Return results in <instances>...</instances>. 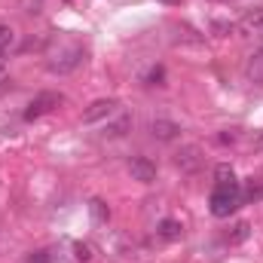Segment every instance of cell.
I'll return each mask as SVG.
<instances>
[{"mask_svg": "<svg viewBox=\"0 0 263 263\" xmlns=\"http://www.w3.org/2000/svg\"><path fill=\"white\" fill-rule=\"evenodd\" d=\"M172 28H175V31H181V34H178V40H187V43H196V46L202 43V34H196L190 25H172Z\"/></svg>", "mask_w": 263, "mask_h": 263, "instance_id": "18", "label": "cell"}, {"mask_svg": "<svg viewBox=\"0 0 263 263\" xmlns=\"http://www.w3.org/2000/svg\"><path fill=\"white\" fill-rule=\"evenodd\" d=\"M144 80H147V86H165V67H150V73Z\"/></svg>", "mask_w": 263, "mask_h": 263, "instance_id": "19", "label": "cell"}, {"mask_svg": "<svg viewBox=\"0 0 263 263\" xmlns=\"http://www.w3.org/2000/svg\"><path fill=\"white\" fill-rule=\"evenodd\" d=\"M3 77H6V65H3V62H0V80H3Z\"/></svg>", "mask_w": 263, "mask_h": 263, "instance_id": "26", "label": "cell"}, {"mask_svg": "<svg viewBox=\"0 0 263 263\" xmlns=\"http://www.w3.org/2000/svg\"><path fill=\"white\" fill-rule=\"evenodd\" d=\"M55 254H59V248H40V251H31L25 263H62Z\"/></svg>", "mask_w": 263, "mask_h": 263, "instance_id": "12", "label": "cell"}, {"mask_svg": "<svg viewBox=\"0 0 263 263\" xmlns=\"http://www.w3.org/2000/svg\"><path fill=\"white\" fill-rule=\"evenodd\" d=\"M129 129H132V117L129 114H120V120H114V123L104 126V138H123Z\"/></svg>", "mask_w": 263, "mask_h": 263, "instance_id": "11", "label": "cell"}, {"mask_svg": "<svg viewBox=\"0 0 263 263\" xmlns=\"http://www.w3.org/2000/svg\"><path fill=\"white\" fill-rule=\"evenodd\" d=\"M254 147H257V150H263V132L257 135V138H254Z\"/></svg>", "mask_w": 263, "mask_h": 263, "instance_id": "24", "label": "cell"}, {"mask_svg": "<svg viewBox=\"0 0 263 263\" xmlns=\"http://www.w3.org/2000/svg\"><path fill=\"white\" fill-rule=\"evenodd\" d=\"M242 199H248V202H257V199H263V184H248L245 190H242Z\"/></svg>", "mask_w": 263, "mask_h": 263, "instance_id": "20", "label": "cell"}, {"mask_svg": "<svg viewBox=\"0 0 263 263\" xmlns=\"http://www.w3.org/2000/svg\"><path fill=\"white\" fill-rule=\"evenodd\" d=\"M40 9H43V0H25V12H34L37 15Z\"/></svg>", "mask_w": 263, "mask_h": 263, "instance_id": "22", "label": "cell"}, {"mask_svg": "<svg viewBox=\"0 0 263 263\" xmlns=\"http://www.w3.org/2000/svg\"><path fill=\"white\" fill-rule=\"evenodd\" d=\"M120 114V101L117 98H98L83 110V123H98V120H110Z\"/></svg>", "mask_w": 263, "mask_h": 263, "instance_id": "4", "label": "cell"}, {"mask_svg": "<svg viewBox=\"0 0 263 263\" xmlns=\"http://www.w3.org/2000/svg\"><path fill=\"white\" fill-rule=\"evenodd\" d=\"M248 220H239L236 227H233V233H227V239H230V245H239V242H245L248 239Z\"/></svg>", "mask_w": 263, "mask_h": 263, "instance_id": "16", "label": "cell"}, {"mask_svg": "<svg viewBox=\"0 0 263 263\" xmlns=\"http://www.w3.org/2000/svg\"><path fill=\"white\" fill-rule=\"evenodd\" d=\"M202 162H205V156H202V150H199L196 144H187V147H181L175 153V165L181 172H187V175H196L199 168H202Z\"/></svg>", "mask_w": 263, "mask_h": 263, "instance_id": "5", "label": "cell"}, {"mask_svg": "<svg viewBox=\"0 0 263 263\" xmlns=\"http://www.w3.org/2000/svg\"><path fill=\"white\" fill-rule=\"evenodd\" d=\"M236 138H239V132H236V129H227L223 135H217V141H220V144H233Z\"/></svg>", "mask_w": 263, "mask_h": 263, "instance_id": "21", "label": "cell"}, {"mask_svg": "<svg viewBox=\"0 0 263 263\" xmlns=\"http://www.w3.org/2000/svg\"><path fill=\"white\" fill-rule=\"evenodd\" d=\"M150 135H153L156 141H175V138H181V126H178L175 120L156 117V120L150 123Z\"/></svg>", "mask_w": 263, "mask_h": 263, "instance_id": "8", "label": "cell"}, {"mask_svg": "<svg viewBox=\"0 0 263 263\" xmlns=\"http://www.w3.org/2000/svg\"><path fill=\"white\" fill-rule=\"evenodd\" d=\"M214 31H220V34H227V31H233V25H227V22H214Z\"/></svg>", "mask_w": 263, "mask_h": 263, "instance_id": "23", "label": "cell"}, {"mask_svg": "<svg viewBox=\"0 0 263 263\" xmlns=\"http://www.w3.org/2000/svg\"><path fill=\"white\" fill-rule=\"evenodd\" d=\"M214 184H239V181H236V172H233V165L220 162V165L214 168Z\"/></svg>", "mask_w": 263, "mask_h": 263, "instance_id": "13", "label": "cell"}, {"mask_svg": "<svg viewBox=\"0 0 263 263\" xmlns=\"http://www.w3.org/2000/svg\"><path fill=\"white\" fill-rule=\"evenodd\" d=\"M156 236H159V239H165V242H175V239H181V236H184V227H181V220L165 217V220H159Z\"/></svg>", "mask_w": 263, "mask_h": 263, "instance_id": "10", "label": "cell"}, {"mask_svg": "<svg viewBox=\"0 0 263 263\" xmlns=\"http://www.w3.org/2000/svg\"><path fill=\"white\" fill-rule=\"evenodd\" d=\"M239 205H242V187L239 184H214V190L208 196V208L214 217H230Z\"/></svg>", "mask_w": 263, "mask_h": 263, "instance_id": "1", "label": "cell"}, {"mask_svg": "<svg viewBox=\"0 0 263 263\" xmlns=\"http://www.w3.org/2000/svg\"><path fill=\"white\" fill-rule=\"evenodd\" d=\"M15 43V31H12V25H6V22H0V55L9 49Z\"/></svg>", "mask_w": 263, "mask_h": 263, "instance_id": "17", "label": "cell"}, {"mask_svg": "<svg viewBox=\"0 0 263 263\" xmlns=\"http://www.w3.org/2000/svg\"><path fill=\"white\" fill-rule=\"evenodd\" d=\"M89 211H92L95 223H107V220H110V208H107L101 199H92V202H89Z\"/></svg>", "mask_w": 263, "mask_h": 263, "instance_id": "14", "label": "cell"}, {"mask_svg": "<svg viewBox=\"0 0 263 263\" xmlns=\"http://www.w3.org/2000/svg\"><path fill=\"white\" fill-rule=\"evenodd\" d=\"M236 28H239L242 37H248V40H263V6L260 9H248V12L239 18Z\"/></svg>", "mask_w": 263, "mask_h": 263, "instance_id": "6", "label": "cell"}, {"mask_svg": "<svg viewBox=\"0 0 263 263\" xmlns=\"http://www.w3.org/2000/svg\"><path fill=\"white\" fill-rule=\"evenodd\" d=\"M159 3H168V6H178L181 0H159Z\"/></svg>", "mask_w": 263, "mask_h": 263, "instance_id": "25", "label": "cell"}, {"mask_svg": "<svg viewBox=\"0 0 263 263\" xmlns=\"http://www.w3.org/2000/svg\"><path fill=\"white\" fill-rule=\"evenodd\" d=\"M59 104H62V95H59V92H40V95H34V98L28 101V107H25V120L34 123V120L52 114Z\"/></svg>", "mask_w": 263, "mask_h": 263, "instance_id": "3", "label": "cell"}, {"mask_svg": "<svg viewBox=\"0 0 263 263\" xmlns=\"http://www.w3.org/2000/svg\"><path fill=\"white\" fill-rule=\"evenodd\" d=\"M83 46H77V43H67V46H59V52H52L49 55V62L46 67L52 70V73H70V70H77V67L83 65Z\"/></svg>", "mask_w": 263, "mask_h": 263, "instance_id": "2", "label": "cell"}, {"mask_svg": "<svg viewBox=\"0 0 263 263\" xmlns=\"http://www.w3.org/2000/svg\"><path fill=\"white\" fill-rule=\"evenodd\" d=\"M245 80L254 86H263V46L245 59Z\"/></svg>", "mask_w": 263, "mask_h": 263, "instance_id": "9", "label": "cell"}, {"mask_svg": "<svg viewBox=\"0 0 263 263\" xmlns=\"http://www.w3.org/2000/svg\"><path fill=\"white\" fill-rule=\"evenodd\" d=\"M129 172H132V178L141 181V184H153V181H156V162L147 159V156H132Z\"/></svg>", "mask_w": 263, "mask_h": 263, "instance_id": "7", "label": "cell"}, {"mask_svg": "<svg viewBox=\"0 0 263 263\" xmlns=\"http://www.w3.org/2000/svg\"><path fill=\"white\" fill-rule=\"evenodd\" d=\"M92 257H95V248H92L89 242H73V260L89 263Z\"/></svg>", "mask_w": 263, "mask_h": 263, "instance_id": "15", "label": "cell"}]
</instances>
